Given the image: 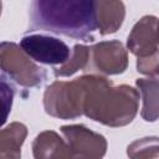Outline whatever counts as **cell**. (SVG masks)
Returning <instances> with one entry per match:
<instances>
[{
    "label": "cell",
    "instance_id": "277c9868",
    "mask_svg": "<svg viewBox=\"0 0 159 159\" xmlns=\"http://www.w3.org/2000/svg\"><path fill=\"white\" fill-rule=\"evenodd\" d=\"M158 35V20L154 16H144L133 27L132 34L128 37V47L135 55H153L157 52Z\"/></svg>",
    "mask_w": 159,
    "mask_h": 159
},
{
    "label": "cell",
    "instance_id": "4fadbf2b",
    "mask_svg": "<svg viewBox=\"0 0 159 159\" xmlns=\"http://www.w3.org/2000/svg\"><path fill=\"white\" fill-rule=\"evenodd\" d=\"M158 35H159V20H158Z\"/></svg>",
    "mask_w": 159,
    "mask_h": 159
},
{
    "label": "cell",
    "instance_id": "ba28073f",
    "mask_svg": "<svg viewBox=\"0 0 159 159\" xmlns=\"http://www.w3.org/2000/svg\"><path fill=\"white\" fill-rule=\"evenodd\" d=\"M137 86L143 94V118L155 120L159 117V80H138Z\"/></svg>",
    "mask_w": 159,
    "mask_h": 159
},
{
    "label": "cell",
    "instance_id": "5b68a950",
    "mask_svg": "<svg viewBox=\"0 0 159 159\" xmlns=\"http://www.w3.org/2000/svg\"><path fill=\"white\" fill-rule=\"evenodd\" d=\"M61 129L68 138V142L73 150H76V153L96 157H102L104 154L106 142L102 135H98L82 125L62 127Z\"/></svg>",
    "mask_w": 159,
    "mask_h": 159
},
{
    "label": "cell",
    "instance_id": "7c38bea8",
    "mask_svg": "<svg viewBox=\"0 0 159 159\" xmlns=\"http://www.w3.org/2000/svg\"><path fill=\"white\" fill-rule=\"evenodd\" d=\"M138 71H140L142 73H148V75L158 73L159 72V51L153 53L149 62L138 60Z\"/></svg>",
    "mask_w": 159,
    "mask_h": 159
},
{
    "label": "cell",
    "instance_id": "8992f818",
    "mask_svg": "<svg viewBox=\"0 0 159 159\" xmlns=\"http://www.w3.org/2000/svg\"><path fill=\"white\" fill-rule=\"evenodd\" d=\"M94 58L101 71L107 73H120L127 66V55L120 42H101L93 47Z\"/></svg>",
    "mask_w": 159,
    "mask_h": 159
},
{
    "label": "cell",
    "instance_id": "8fae6325",
    "mask_svg": "<svg viewBox=\"0 0 159 159\" xmlns=\"http://www.w3.org/2000/svg\"><path fill=\"white\" fill-rule=\"evenodd\" d=\"M88 47H84V46H81V45H76L75 46V53H73V58L70 60L68 63H66L63 67L58 68L55 71L56 76H68V75H72L73 72H76L78 68H81L84 62H86V58H87V55H88Z\"/></svg>",
    "mask_w": 159,
    "mask_h": 159
},
{
    "label": "cell",
    "instance_id": "6da1fadb",
    "mask_svg": "<svg viewBox=\"0 0 159 159\" xmlns=\"http://www.w3.org/2000/svg\"><path fill=\"white\" fill-rule=\"evenodd\" d=\"M29 31L43 30L83 41L98 27L96 1L36 0L30 5Z\"/></svg>",
    "mask_w": 159,
    "mask_h": 159
},
{
    "label": "cell",
    "instance_id": "30bf717a",
    "mask_svg": "<svg viewBox=\"0 0 159 159\" xmlns=\"http://www.w3.org/2000/svg\"><path fill=\"white\" fill-rule=\"evenodd\" d=\"M159 154V138H144L134 142L128 148V155L132 159H150Z\"/></svg>",
    "mask_w": 159,
    "mask_h": 159
},
{
    "label": "cell",
    "instance_id": "3957f363",
    "mask_svg": "<svg viewBox=\"0 0 159 159\" xmlns=\"http://www.w3.org/2000/svg\"><path fill=\"white\" fill-rule=\"evenodd\" d=\"M1 67L17 83L24 86H35L41 83L42 68L35 66L15 43H1Z\"/></svg>",
    "mask_w": 159,
    "mask_h": 159
},
{
    "label": "cell",
    "instance_id": "9c48e42d",
    "mask_svg": "<svg viewBox=\"0 0 159 159\" xmlns=\"http://www.w3.org/2000/svg\"><path fill=\"white\" fill-rule=\"evenodd\" d=\"M26 135V128L22 124L12 123L1 132V154L2 159H19L20 147Z\"/></svg>",
    "mask_w": 159,
    "mask_h": 159
},
{
    "label": "cell",
    "instance_id": "7a4b0ae2",
    "mask_svg": "<svg viewBox=\"0 0 159 159\" xmlns=\"http://www.w3.org/2000/svg\"><path fill=\"white\" fill-rule=\"evenodd\" d=\"M21 50L32 60L46 65L67 63L70 47L61 40L46 35H27L20 41Z\"/></svg>",
    "mask_w": 159,
    "mask_h": 159
},
{
    "label": "cell",
    "instance_id": "52a82bcc",
    "mask_svg": "<svg viewBox=\"0 0 159 159\" xmlns=\"http://www.w3.org/2000/svg\"><path fill=\"white\" fill-rule=\"evenodd\" d=\"M97 24L102 35L117 31L124 19V4L122 1H96Z\"/></svg>",
    "mask_w": 159,
    "mask_h": 159
}]
</instances>
